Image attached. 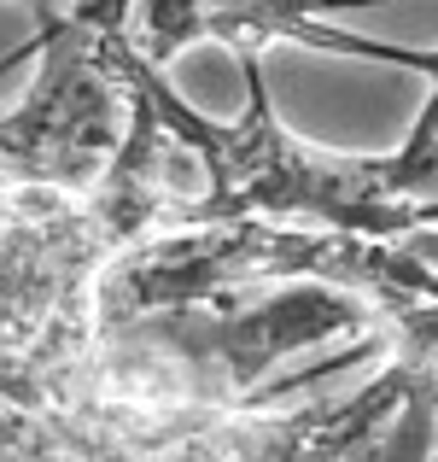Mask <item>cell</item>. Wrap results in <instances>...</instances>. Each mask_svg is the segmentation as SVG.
<instances>
[{"instance_id": "cell-1", "label": "cell", "mask_w": 438, "mask_h": 462, "mask_svg": "<svg viewBox=\"0 0 438 462\" xmlns=\"http://www.w3.org/2000/svg\"><path fill=\"white\" fill-rule=\"evenodd\" d=\"M105 70L152 100L158 124L193 152L205 188L164 223H223V217H263V223H298V228H345L369 240H404L415 228H438V106L427 100L404 147L392 152H327L315 141L292 135L281 124L263 82V53H240L246 70V112L234 124L193 112L164 70L129 42L123 12H105L94 23ZM158 223V228H164Z\"/></svg>"}, {"instance_id": "cell-2", "label": "cell", "mask_w": 438, "mask_h": 462, "mask_svg": "<svg viewBox=\"0 0 438 462\" xmlns=\"http://www.w3.org/2000/svg\"><path fill=\"white\" fill-rule=\"evenodd\" d=\"M281 282H322L362 299L386 339V357H433L438 339V270L433 228L404 240H369L345 228H298L263 217L164 223L129 240L94 282L88 322L135 310L199 305L223 293H263Z\"/></svg>"}, {"instance_id": "cell-5", "label": "cell", "mask_w": 438, "mask_h": 462, "mask_svg": "<svg viewBox=\"0 0 438 462\" xmlns=\"http://www.w3.org/2000/svg\"><path fill=\"white\" fill-rule=\"evenodd\" d=\"M433 421H438V386L427 381L397 404V416L386 428L362 433V439H345L310 462H433Z\"/></svg>"}, {"instance_id": "cell-3", "label": "cell", "mask_w": 438, "mask_h": 462, "mask_svg": "<svg viewBox=\"0 0 438 462\" xmlns=\"http://www.w3.org/2000/svg\"><path fill=\"white\" fill-rule=\"evenodd\" d=\"M129 0H70L0 59V181L82 193L117 152L129 100L94 47V23Z\"/></svg>"}, {"instance_id": "cell-6", "label": "cell", "mask_w": 438, "mask_h": 462, "mask_svg": "<svg viewBox=\"0 0 438 462\" xmlns=\"http://www.w3.org/2000/svg\"><path fill=\"white\" fill-rule=\"evenodd\" d=\"M23 6H30V12H35V23H41V18H53L59 6H70V0H23Z\"/></svg>"}, {"instance_id": "cell-4", "label": "cell", "mask_w": 438, "mask_h": 462, "mask_svg": "<svg viewBox=\"0 0 438 462\" xmlns=\"http://www.w3.org/2000/svg\"><path fill=\"white\" fill-rule=\"evenodd\" d=\"M345 6H386V0H129L123 30L152 65H169L193 42H223L234 53H263L275 42H298L310 53H333V59H374V65L421 70V77L438 70L427 47H392L339 30L333 12Z\"/></svg>"}]
</instances>
